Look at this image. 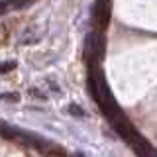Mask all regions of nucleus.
I'll return each instance as SVG.
<instances>
[{"instance_id":"1","label":"nucleus","mask_w":157,"mask_h":157,"mask_svg":"<svg viewBox=\"0 0 157 157\" xmlns=\"http://www.w3.org/2000/svg\"><path fill=\"white\" fill-rule=\"evenodd\" d=\"M69 112H71L73 116H85V110H82V108H78L77 104H71V106H69Z\"/></svg>"},{"instance_id":"2","label":"nucleus","mask_w":157,"mask_h":157,"mask_svg":"<svg viewBox=\"0 0 157 157\" xmlns=\"http://www.w3.org/2000/svg\"><path fill=\"white\" fill-rule=\"evenodd\" d=\"M18 94H14V92H6V94H0V100H8V102H16L18 100Z\"/></svg>"},{"instance_id":"3","label":"nucleus","mask_w":157,"mask_h":157,"mask_svg":"<svg viewBox=\"0 0 157 157\" xmlns=\"http://www.w3.org/2000/svg\"><path fill=\"white\" fill-rule=\"evenodd\" d=\"M77 157H82V155H77Z\"/></svg>"}]
</instances>
